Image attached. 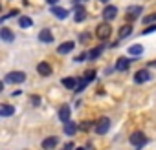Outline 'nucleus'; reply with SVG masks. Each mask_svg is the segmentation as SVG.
Segmentation results:
<instances>
[{
    "label": "nucleus",
    "mask_w": 156,
    "mask_h": 150,
    "mask_svg": "<svg viewBox=\"0 0 156 150\" xmlns=\"http://www.w3.org/2000/svg\"><path fill=\"white\" fill-rule=\"evenodd\" d=\"M130 145L136 146V148H141L143 145H147V135L143 132H134L130 135Z\"/></svg>",
    "instance_id": "obj_1"
},
{
    "label": "nucleus",
    "mask_w": 156,
    "mask_h": 150,
    "mask_svg": "<svg viewBox=\"0 0 156 150\" xmlns=\"http://www.w3.org/2000/svg\"><path fill=\"white\" fill-rule=\"evenodd\" d=\"M110 33H112V28H110V24L108 22H103V24H99L98 26V39H101V40H107L108 37H110Z\"/></svg>",
    "instance_id": "obj_2"
},
{
    "label": "nucleus",
    "mask_w": 156,
    "mask_h": 150,
    "mask_svg": "<svg viewBox=\"0 0 156 150\" xmlns=\"http://www.w3.org/2000/svg\"><path fill=\"white\" fill-rule=\"evenodd\" d=\"M6 81L8 83H13V84H20V83L26 81V73L24 71H11V73H8Z\"/></svg>",
    "instance_id": "obj_3"
},
{
    "label": "nucleus",
    "mask_w": 156,
    "mask_h": 150,
    "mask_svg": "<svg viewBox=\"0 0 156 150\" xmlns=\"http://www.w3.org/2000/svg\"><path fill=\"white\" fill-rule=\"evenodd\" d=\"M108 128H110V119H108V117H101V119L96 123V134H99V135L107 134Z\"/></svg>",
    "instance_id": "obj_4"
},
{
    "label": "nucleus",
    "mask_w": 156,
    "mask_h": 150,
    "mask_svg": "<svg viewBox=\"0 0 156 150\" xmlns=\"http://www.w3.org/2000/svg\"><path fill=\"white\" fill-rule=\"evenodd\" d=\"M116 17H118V8L116 6H107L103 9V19L105 20H114Z\"/></svg>",
    "instance_id": "obj_5"
},
{
    "label": "nucleus",
    "mask_w": 156,
    "mask_h": 150,
    "mask_svg": "<svg viewBox=\"0 0 156 150\" xmlns=\"http://www.w3.org/2000/svg\"><path fill=\"white\" fill-rule=\"evenodd\" d=\"M73 19H75V22H83V20L87 19V11H85V8H83L81 4H75V11H73Z\"/></svg>",
    "instance_id": "obj_6"
},
{
    "label": "nucleus",
    "mask_w": 156,
    "mask_h": 150,
    "mask_svg": "<svg viewBox=\"0 0 156 150\" xmlns=\"http://www.w3.org/2000/svg\"><path fill=\"white\" fill-rule=\"evenodd\" d=\"M57 115H59V121L68 123V121H70V106H68V104H62V106L59 108Z\"/></svg>",
    "instance_id": "obj_7"
},
{
    "label": "nucleus",
    "mask_w": 156,
    "mask_h": 150,
    "mask_svg": "<svg viewBox=\"0 0 156 150\" xmlns=\"http://www.w3.org/2000/svg\"><path fill=\"white\" fill-rule=\"evenodd\" d=\"M57 145H59V137H55V135L46 137V139L42 141V148H44V150H53Z\"/></svg>",
    "instance_id": "obj_8"
},
{
    "label": "nucleus",
    "mask_w": 156,
    "mask_h": 150,
    "mask_svg": "<svg viewBox=\"0 0 156 150\" xmlns=\"http://www.w3.org/2000/svg\"><path fill=\"white\" fill-rule=\"evenodd\" d=\"M151 79V73L147 71V70H140V71H136V75H134V81L138 83V84H141V83H145V81H149Z\"/></svg>",
    "instance_id": "obj_9"
},
{
    "label": "nucleus",
    "mask_w": 156,
    "mask_h": 150,
    "mask_svg": "<svg viewBox=\"0 0 156 150\" xmlns=\"http://www.w3.org/2000/svg\"><path fill=\"white\" fill-rule=\"evenodd\" d=\"M77 84H79V81H77L75 77H64V79H62V86L68 88V90H73V92H75Z\"/></svg>",
    "instance_id": "obj_10"
},
{
    "label": "nucleus",
    "mask_w": 156,
    "mask_h": 150,
    "mask_svg": "<svg viewBox=\"0 0 156 150\" xmlns=\"http://www.w3.org/2000/svg\"><path fill=\"white\" fill-rule=\"evenodd\" d=\"M0 37H2V40H6V42H13L15 40V33L9 28H2V29H0Z\"/></svg>",
    "instance_id": "obj_11"
},
{
    "label": "nucleus",
    "mask_w": 156,
    "mask_h": 150,
    "mask_svg": "<svg viewBox=\"0 0 156 150\" xmlns=\"http://www.w3.org/2000/svg\"><path fill=\"white\" fill-rule=\"evenodd\" d=\"M51 15H55L59 20H64L68 17V11L64 8H57V6H51Z\"/></svg>",
    "instance_id": "obj_12"
},
{
    "label": "nucleus",
    "mask_w": 156,
    "mask_h": 150,
    "mask_svg": "<svg viewBox=\"0 0 156 150\" xmlns=\"http://www.w3.org/2000/svg\"><path fill=\"white\" fill-rule=\"evenodd\" d=\"M73 48H75V44H73V42H62V44L57 48V53H61V55H66V53L73 51Z\"/></svg>",
    "instance_id": "obj_13"
},
{
    "label": "nucleus",
    "mask_w": 156,
    "mask_h": 150,
    "mask_svg": "<svg viewBox=\"0 0 156 150\" xmlns=\"http://www.w3.org/2000/svg\"><path fill=\"white\" fill-rule=\"evenodd\" d=\"M129 66H130V60H129V59H125V57L118 59V62H116V70H118V71H127V70H129Z\"/></svg>",
    "instance_id": "obj_14"
},
{
    "label": "nucleus",
    "mask_w": 156,
    "mask_h": 150,
    "mask_svg": "<svg viewBox=\"0 0 156 150\" xmlns=\"http://www.w3.org/2000/svg\"><path fill=\"white\" fill-rule=\"evenodd\" d=\"M37 71H39L41 75H44V77H48V75H51V66H50L48 62H41V64L37 66Z\"/></svg>",
    "instance_id": "obj_15"
},
{
    "label": "nucleus",
    "mask_w": 156,
    "mask_h": 150,
    "mask_svg": "<svg viewBox=\"0 0 156 150\" xmlns=\"http://www.w3.org/2000/svg\"><path fill=\"white\" fill-rule=\"evenodd\" d=\"M39 40H41V42H48V44H50V42H53V35L50 33V29H42V31L39 33Z\"/></svg>",
    "instance_id": "obj_16"
},
{
    "label": "nucleus",
    "mask_w": 156,
    "mask_h": 150,
    "mask_svg": "<svg viewBox=\"0 0 156 150\" xmlns=\"http://www.w3.org/2000/svg\"><path fill=\"white\" fill-rule=\"evenodd\" d=\"M11 114H15V106H11V104H2L0 106V115L2 117H8Z\"/></svg>",
    "instance_id": "obj_17"
},
{
    "label": "nucleus",
    "mask_w": 156,
    "mask_h": 150,
    "mask_svg": "<svg viewBox=\"0 0 156 150\" xmlns=\"http://www.w3.org/2000/svg\"><path fill=\"white\" fill-rule=\"evenodd\" d=\"M75 132H77V124H75V123H72V121L64 123V134H66V135H73Z\"/></svg>",
    "instance_id": "obj_18"
},
{
    "label": "nucleus",
    "mask_w": 156,
    "mask_h": 150,
    "mask_svg": "<svg viewBox=\"0 0 156 150\" xmlns=\"http://www.w3.org/2000/svg\"><path fill=\"white\" fill-rule=\"evenodd\" d=\"M140 13H141V8H140V6H136V8H129V9H127V19H129V20H134L136 15H140Z\"/></svg>",
    "instance_id": "obj_19"
},
{
    "label": "nucleus",
    "mask_w": 156,
    "mask_h": 150,
    "mask_svg": "<svg viewBox=\"0 0 156 150\" xmlns=\"http://www.w3.org/2000/svg\"><path fill=\"white\" fill-rule=\"evenodd\" d=\"M130 33H132V26H130V24H125V26H123V28L119 29L118 37H119V39H125V37H129Z\"/></svg>",
    "instance_id": "obj_20"
},
{
    "label": "nucleus",
    "mask_w": 156,
    "mask_h": 150,
    "mask_svg": "<svg viewBox=\"0 0 156 150\" xmlns=\"http://www.w3.org/2000/svg\"><path fill=\"white\" fill-rule=\"evenodd\" d=\"M129 53H130L132 57H138V55L143 53V46H141V44H134V46L129 48Z\"/></svg>",
    "instance_id": "obj_21"
},
{
    "label": "nucleus",
    "mask_w": 156,
    "mask_h": 150,
    "mask_svg": "<svg viewBox=\"0 0 156 150\" xmlns=\"http://www.w3.org/2000/svg\"><path fill=\"white\" fill-rule=\"evenodd\" d=\"M101 51H103V46H98V48H94V49L88 53V60H96V59L101 55Z\"/></svg>",
    "instance_id": "obj_22"
},
{
    "label": "nucleus",
    "mask_w": 156,
    "mask_h": 150,
    "mask_svg": "<svg viewBox=\"0 0 156 150\" xmlns=\"http://www.w3.org/2000/svg\"><path fill=\"white\" fill-rule=\"evenodd\" d=\"M31 24H33V20L30 17H20L19 19V26L20 28H31Z\"/></svg>",
    "instance_id": "obj_23"
},
{
    "label": "nucleus",
    "mask_w": 156,
    "mask_h": 150,
    "mask_svg": "<svg viewBox=\"0 0 156 150\" xmlns=\"http://www.w3.org/2000/svg\"><path fill=\"white\" fill-rule=\"evenodd\" d=\"M151 22H156V13H152V15H149V17H143V24H145V26H149Z\"/></svg>",
    "instance_id": "obj_24"
},
{
    "label": "nucleus",
    "mask_w": 156,
    "mask_h": 150,
    "mask_svg": "<svg viewBox=\"0 0 156 150\" xmlns=\"http://www.w3.org/2000/svg\"><path fill=\"white\" fill-rule=\"evenodd\" d=\"M85 79H87L88 83H92V81L96 79V71H94V70H90V71H87V73H85Z\"/></svg>",
    "instance_id": "obj_25"
},
{
    "label": "nucleus",
    "mask_w": 156,
    "mask_h": 150,
    "mask_svg": "<svg viewBox=\"0 0 156 150\" xmlns=\"http://www.w3.org/2000/svg\"><path fill=\"white\" fill-rule=\"evenodd\" d=\"M87 84H88V81H87V79H83V81H79V84H77V88H75V92H83V90L87 88Z\"/></svg>",
    "instance_id": "obj_26"
},
{
    "label": "nucleus",
    "mask_w": 156,
    "mask_h": 150,
    "mask_svg": "<svg viewBox=\"0 0 156 150\" xmlns=\"http://www.w3.org/2000/svg\"><path fill=\"white\" fill-rule=\"evenodd\" d=\"M154 31H156V24H154V26H145V29H143L141 33H143V35H149V33H154Z\"/></svg>",
    "instance_id": "obj_27"
},
{
    "label": "nucleus",
    "mask_w": 156,
    "mask_h": 150,
    "mask_svg": "<svg viewBox=\"0 0 156 150\" xmlns=\"http://www.w3.org/2000/svg\"><path fill=\"white\" fill-rule=\"evenodd\" d=\"M87 57H88V53H81L79 57H77V59H75V62H83V60H85Z\"/></svg>",
    "instance_id": "obj_28"
},
{
    "label": "nucleus",
    "mask_w": 156,
    "mask_h": 150,
    "mask_svg": "<svg viewBox=\"0 0 156 150\" xmlns=\"http://www.w3.org/2000/svg\"><path fill=\"white\" fill-rule=\"evenodd\" d=\"M87 40H90V35L83 33V35H81V42H87Z\"/></svg>",
    "instance_id": "obj_29"
},
{
    "label": "nucleus",
    "mask_w": 156,
    "mask_h": 150,
    "mask_svg": "<svg viewBox=\"0 0 156 150\" xmlns=\"http://www.w3.org/2000/svg\"><path fill=\"white\" fill-rule=\"evenodd\" d=\"M90 126H92V123H83V124H81V128H83V130H88Z\"/></svg>",
    "instance_id": "obj_30"
},
{
    "label": "nucleus",
    "mask_w": 156,
    "mask_h": 150,
    "mask_svg": "<svg viewBox=\"0 0 156 150\" xmlns=\"http://www.w3.org/2000/svg\"><path fill=\"white\" fill-rule=\"evenodd\" d=\"M46 2H48V4H50V6H55V4H57V2H59V0H46Z\"/></svg>",
    "instance_id": "obj_31"
},
{
    "label": "nucleus",
    "mask_w": 156,
    "mask_h": 150,
    "mask_svg": "<svg viewBox=\"0 0 156 150\" xmlns=\"http://www.w3.org/2000/svg\"><path fill=\"white\" fill-rule=\"evenodd\" d=\"M33 103H35V106H39V103H41V99H39V97H33Z\"/></svg>",
    "instance_id": "obj_32"
},
{
    "label": "nucleus",
    "mask_w": 156,
    "mask_h": 150,
    "mask_svg": "<svg viewBox=\"0 0 156 150\" xmlns=\"http://www.w3.org/2000/svg\"><path fill=\"white\" fill-rule=\"evenodd\" d=\"M64 150H73V145H66V146H64Z\"/></svg>",
    "instance_id": "obj_33"
},
{
    "label": "nucleus",
    "mask_w": 156,
    "mask_h": 150,
    "mask_svg": "<svg viewBox=\"0 0 156 150\" xmlns=\"http://www.w3.org/2000/svg\"><path fill=\"white\" fill-rule=\"evenodd\" d=\"M75 2H77V4H81V2H88V0H75Z\"/></svg>",
    "instance_id": "obj_34"
},
{
    "label": "nucleus",
    "mask_w": 156,
    "mask_h": 150,
    "mask_svg": "<svg viewBox=\"0 0 156 150\" xmlns=\"http://www.w3.org/2000/svg\"><path fill=\"white\" fill-rule=\"evenodd\" d=\"M99 2H108V0H99Z\"/></svg>",
    "instance_id": "obj_35"
},
{
    "label": "nucleus",
    "mask_w": 156,
    "mask_h": 150,
    "mask_svg": "<svg viewBox=\"0 0 156 150\" xmlns=\"http://www.w3.org/2000/svg\"><path fill=\"white\" fill-rule=\"evenodd\" d=\"M77 150H85V148H77Z\"/></svg>",
    "instance_id": "obj_36"
}]
</instances>
